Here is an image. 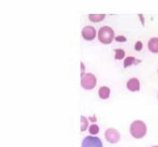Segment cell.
<instances>
[{
    "label": "cell",
    "mask_w": 158,
    "mask_h": 147,
    "mask_svg": "<svg viewBox=\"0 0 158 147\" xmlns=\"http://www.w3.org/2000/svg\"><path fill=\"white\" fill-rule=\"evenodd\" d=\"M147 126L143 121L136 120L130 126V133L136 139H141L147 134Z\"/></svg>",
    "instance_id": "obj_1"
},
{
    "label": "cell",
    "mask_w": 158,
    "mask_h": 147,
    "mask_svg": "<svg viewBox=\"0 0 158 147\" xmlns=\"http://www.w3.org/2000/svg\"><path fill=\"white\" fill-rule=\"evenodd\" d=\"M98 40L103 44H110L114 39V31L111 27L103 26L100 28L98 33Z\"/></svg>",
    "instance_id": "obj_2"
},
{
    "label": "cell",
    "mask_w": 158,
    "mask_h": 147,
    "mask_svg": "<svg viewBox=\"0 0 158 147\" xmlns=\"http://www.w3.org/2000/svg\"><path fill=\"white\" fill-rule=\"evenodd\" d=\"M96 77L92 73H85L81 76V85L85 89L91 90L96 86Z\"/></svg>",
    "instance_id": "obj_3"
},
{
    "label": "cell",
    "mask_w": 158,
    "mask_h": 147,
    "mask_svg": "<svg viewBox=\"0 0 158 147\" xmlns=\"http://www.w3.org/2000/svg\"><path fill=\"white\" fill-rule=\"evenodd\" d=\"M81 147H103V145L98 137L89 136L83 139Z\"/></svg>",
    "instance_id": "obj_4"
},
{
    "label": "cell",
    "mask_w": 158,
    "mask_h": 147,
    "mask_svg": "<svg viewBox=\"0 0 158 147\" xmlns=\"http://www.w3.org/2000/svg\"><path fill=\"white\" fill-rule=\"evenodd\" d=\"M106 140L110 143H116L120 139V134L115 129H108L105 133Z\"/></svg>",
    "instance_id": "obj_5"
},
{
    "label": "cell",
    "mask_w": 158,
    "mask_h": 147,
    "mask_svg": "<svg viewBox=\"0 0 158 147\" xmlns=\"http://www.w3.org/2000/svg\"><path fill=\"white\" fill-rule=\"evenodd\" d=\"M81 34H82L83 38L85 40H93L95 38V36H96V30H95V29L93 26L88 25V26H85V28H83Z\"/></svg>",
    "instance_id": "obj_6"
},
{
    "label": "cell",
    "mask_w": 158,
    "mask_h": 147,
    "mask_svg": "<svg viewBox=\"0 0 158 147\" xmlns=\"http://www.w3.org/2000/svg\"><path fill=\"white\" fill-rule=\"evenodd\" d=\"M127 87L131 92H136L139 91L140 89V84H139V81L138 79L136 78H132L127 82Z\"/></svg>",
    "instance_id": "obj_7"
},
{
    "label": "cell",
    "mask_w": 158,
    "mask_h": 147,
    "mask_svg": "<svg viewBox=\"0 0 158 147\" xmlns=\"http://www.w3.org/2000/svg\"><path fill=\"white\" fill-rule=\"evenodd\" d=\"M148 48L153 53H158V38L153 37L149 40Z\"/></svg>",
    "instance_id": "obj_8"
},
{
    "label": "cell",
    "mask_w": 158,
    "mask_h": 147,
    "mask_svg": "<svg viewBox=\"0 0 158 147\" xmlns=\"http://www.w3.org/2000/svg\"><path fill=\"white\" fill-rule=\"evenodd\" d=\"M99 97L102 99H107L110 95V89L107 86H102L98 90Z\"/></svg>",
    "instance_id": "obj_9"
},
{
    "label": "cell",
    "mask_w": 158,
    "mask_h": 147,
    "mask_svg": "<svg viewBox=\"0 0 158 147\" xmlns=\"http://www.w3.org/2000/svg\"><path fill=\"white\" fill-rule=\"evenodd\" d=\"M140 63L141 60H137V59L134 58V57L133 56H128L125 59V60H124V68L129 67V66H130L133 64L137 65L138 63Z\"/></svg>",
    "instance_id": "obj_10"
},
{
    "label": "cell",
    "mask_w": 158,
    "mask_h": 147,
    "mask_svg": "<svg viewBox=\"0 0 158 147\" xmlns=\"http://www.w3.org/2000/svg\"><path fill=\"white\" fill-rule=\"evenodd\" d=\"M106 17L105 14H89V18L93 22H98L102 21Z\"/></svg>",
    "instance_id": "obj_11"
},
{
    "label": "cell",
    "mask_w": 158,
    "mask_h": 147,
    "mask_svg": "<svg viewBox=\"0 0 158 147\" xmlns=\"http://www.w3.org/2000/svg\"><path fill=\"white\" fill-rule=\"evenodd\" d=\"M114 52H115V60H121L124 58V56H125V52H124L123 49L117 48V49H114Z\"/></svg>",
    "instance_id": "obj_12"
},
{
    "label": "cell",
    "mask_w": 158,
    "mask_h": 147,
    "mask_svg": "<svg viewBox=\"0 0 158 147\" xmlns=\"http://www.w3.org/2000/svg\"><path fill=\"white\" fill-rule=\"evenodd\" d=\"M88 126H89V122H88V119H86L85 116H81V130L82 132L85 131L88 128Z\"/></svg>",
    "instance_id": "obj_13"
},
{
    "label": "cell",
    "mask_w": 158,
    "mask_h": 147,
    "mask_svg": "<svg viewBox=\"0 0 158 147\" xmlns=\"http://www.w3.org/2000/svg\"><path fill=\"white\" fill-rule=\"evenodd\" d=\"M89 133L92 135H96L99 133V127L96 124H92L89 127Z\"/></svg>",
    "instance_id": "obj_14"
},
{
    "label": "cell",
    "mask_w": 158,
    "mask_h": 147,
    "mask_svg": "<svg viewBox=\"0 0 158 147\" xmlns=\"http://www.w3.org/2000/svg\"><path fill=\"white\" fill-rule=\"evenodd\" d=\"M142 48H143L142 42H140V41L136 42V45H135V49H136V51H140L141 49H142Z\"/></svg>",
    "instance_id": "obj_15"
},
{
    "label": "cell",
    "mask_w": 158,
    "mask_h": 147,
    "mask_svg": "<svg viewBox=\"0 0 158 147\" xmlns=\"http://www.w3.org/2000/svg\"><path fill=\"white\" fill-rule=\"evenodd\" d=\"M115 41H117V42H126L127 39L124 36H118L117 37H115Z\"/></svg>",
    "instance_id": "obj_16"
},
{
    "label": "cell",
    "mask_w": 158,
    "mask_h": 147,
    "mask_svg": "<svg viewBox=\"0 0 158 147\" xmlns=\"http://www.w3.org/2000/svg\"><path fill=\"white\" fill-rule=\"evenodd\" d=\"M152 147H158V145H155V146H152Z\"/></svg>",
    "instance_id": "obj_17"
},
{
    "label": "cell",
    "mask_w": 158,
    "mask_h": 147,
    "mask_svg": "<svg viewBox=\"0 0 158 147\" xmlns=\"http://www.w3.org/2000/svg\"><path fill=\"white\" fill-rule=\"evenodd\" d=\"M157 98H158V95H157Z\"/></svg>",
    "instance_id": "obj_18"
}]
</instances>
